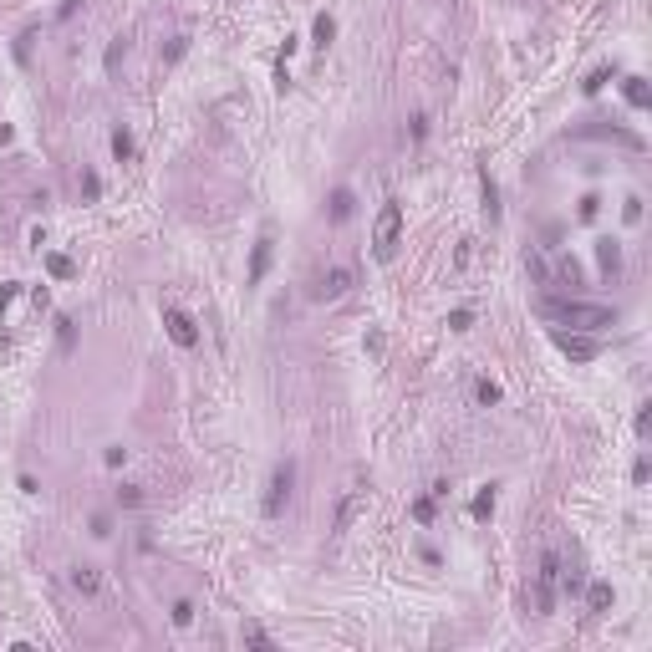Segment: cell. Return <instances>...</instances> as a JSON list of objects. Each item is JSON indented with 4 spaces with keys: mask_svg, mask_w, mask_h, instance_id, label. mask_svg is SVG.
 I'll return each instance as SVG.
<instances>
[{
    "mask_svg": "<svg viewBox=\"0 0 652 652\" xmlns=\"http://www.w3.org/2000/svg\"><path fill=\"white\" fill-rule=\"evenodd\" d=\"M545 316L566 321V326H581V331H602V326H616V306H592V301H545Z\"/></svg>",
    "mask_w": 652,
    "mask_h": 652,
    "instance_id": "cell-1",
    "label": "cell"
},
{
    "mask_svg": "<svg viewBox=\"0 0 652 652\" xmlns=\"http://www.w3.org/2000/svg\"><path fill=\"white\" fill-rule=\"evenodd\" d=\"M397 240H402V204L388 199L383 214H378V225H372V255H378V260H392V255H397Z\"/></svg>",
    "mask_w": 652,
    "mask_h": 652,
    "instance_id": "cell-2",
    "label": "cell"
},
{
    "mask_svg": "<svg viewBox=\"0 0 652 652\" xmlns=\"http://www.w3.org/2000/svg\"><path fill=\"white\" fill-rule=\"evenodd\" d=\"M291 479H296V464L286 459V464H275V474H270V484H265V500H260V510H265V520H275L286 510V494H291Z\"/></svg>",
    "mask_w": 652,
    "mask_h": 652,
    "instance_id": "cell-3",
    "label": "cell"
},
{
    "mask_svg": "<svg viewBox=\"0 0 652 652\" xmlns=\"http://www.w3.org/2000/svg\"><path fill=\"white\" fill-rule=\"evenodd\" d=\"M555 586H561V555H555V550H545L540 555V611H550L555 606Z\"/></svg>",
    "mask_w": 652,
    "mask_h": 652,
    "instance_id": "cell-4",
    "label": "cell"
},
{
    "mask_svg": "<svg viewBox=\"0 0 652 652\" xmlns=\"http://www.w3.org/2000/svg\"><path fill=\"white\" fill-rule=\"evenodd\" d=\"M164 326H169V336H173V347H194V341H199V326L183 316L178 306H169V311H164Z\"/></svg>",
    "mask_w": 652,
    "mask_h": 652,
    "instance_id": "cell-5",
    "label": "cell"
},
{
    "mask_svg": "<svg viewBox=\"0 0 652 652\" xmlns=\"http://www.w3.org/2000/svg\"><path fill=\"white\" fill-rule=\"evenodd\" d=\"M555 347H561L571 362H592L597 357V341L592 336H571V331H555Z\"/></svg>",
    "mask_w": 652,
    "mask_h": 652,
    "instance_id": "cell-6",
    "label": "cell"
},
{
    "mask_svg": "<svg viewBox=\"0 0 652 652\" xmlns=\"http://www.w3.org/2000/svg\"><path fill=\"white\" fill-rule=\"evenodd\" d=\"M347 291H352V270H347V265L326 270V275H321V286H316L321 301H336V296H347Z\"/></svg>",
    "mask_w": 652,
    "mask_h": 652,
    "instance_id": "cell-7",
    "label": "cell"
},
{
    "mask_svg": "<svg viewBox=\"0 0 652 652\" xmlns=\"http://www.w3.org/2000/svg\"><path fill=\"white\" fill-rule=\"evenodd\" d=\"M597 260H602L606 275H616V270H622V245H616L611 235H602V240H597Z\"/></svg>",
    "mask_w": 652,
    "mask_h": 652,
    "instance_id": "cell-8",
    "label": "cell"
},
{
    "mask_svg": "<svg viewBox=\"0 0 652 652\" xmlns=\"http://www.w3.org/2000/svg\"><path fill=\"white\" fill-rule=\"evenodd\" d=\"M265 270H270V240H255V255H250V286L265 281Z\"/></svg>",
    "mask_w": 652,
    "mask_h": 652,
    "instance_id": "cell-9",
    "label": "cell"
},
{
    "mask_svg": "<svg viewBox=\"0 0 652 652\" xmlns=\"http://www.w3.org/2000/svg\"><path fill=\"white\" fill-rule=\"evenodd\" d=\"M72 586H77L82 597H97L102 581H97V571H92V566H77V571H72Z\"/></svg>",
    "mask_w": 652,
    "mask_h": 652,
    "instance_id": "cell-10",
    "label": "cell"
},
{
    "mask_svg": "<svg viewBox=\"0 0 652 652\" xmlns=\"http://www.w3.org/2000/svg\"><path fill=\"white\" fill-rule=\"evenodd\" d=\"M622 92H627V102H632V107H647V102H652V92H647V82H642V77H627V82H622Z\"/></svg>",
    "mask_w": 652,
    "mask_h": 652,
    "instance_id": "cell-11",
    "label": "cell"
},
{
    "mask_svg": "<svg viewBox=\"0 0 652 652\" xmlns=\"http://www.w3.org/2000/svg\"><path fill=\"white\" fill-rule=\"evenodd\" d=\"M133 153H138V148H133V133H128V128H117V133H112V159H117V164H128Z\"/></svg>",
    "mask_w": 652,
    "mask_h": 652,
    "instance_id": "cell-12",
    "label": "cell"
},
{
    "mask_svg": "<svg viewBox=\"0 0 652 652\" xmlns=\"http://www.w3.org/2000/svg\"><path fill=\"white\" fill-rule=\"evenodd\" d=\"M469 515H474V520H489V515H494V484H484V489L474 494V505H469Z\"/></svg>",
    "mask_w": 652,
    "mask_h": 652,
    "instance_id": "cell-13",
    "label": "cell"
},
{
    "mask_svg": "<svg viewBox=\"0 0 652 652\" xmlns=\"http://www.w3.org/2000/svg\"><path fill=\"white\" fill-rule=\"evenodd\" d=\"M311 36H316L311 46H321V51H326V46H331V36H336V21H331V16H316V26H311Z\"/></svg>",
    "mask_w": 652,
    "mask_h": 652,
    "instance_id": "cell-14",
    "label": "cell"
},
{
    "mask_svg": "<svg viewBox=\"0 0 652 652\" xmlns=\"http://www.w3.org/2000/svg\"><path fill=\"white\" fill-rule=\"evenodd\" d=\"M352 204H357V199H352V189H336V194H331V220H347Z\"/></svg>",
    "mask_w": 652,
    "mask_h": 652,
    "instance_id": "cell-15",
    "label": "cell"
},
{
    "mask_svg": "<svg viewBox=\"0 0 652 652\" xmlns=\"http://www.w3.org/2000/svg\"><path fill=\"white\" fill-rule=\"evenodd\" d=\"M586 602H592V611H606V606H611V586H606V581H597L592 592H586Z\"/></svg>",
    "mask_w": 652,
    "mask_h": 652,
    "instance_id": "cell-16",
    "label": "cell"
},
{
    "mask_svg": "<svg viewBox=\"0 0 652 652\" xmlns=\"http://www.w3.org/2000/svg\"><path fill=\"white\" fill-rule=\"evenodd\" d=\"M484 209H489V220H500V189H494L489 173H484Z\"/></svg>",
    "mask_w": 652,
    "mask_h": 652,
    "instance_id": "cell-17",
    "label": "cell"
},
{
    "mask_svg": "<svg viewBox=\"0 0 652 652\" xmlns=\"http://www.w3.org/2000/svg\"><path fill=\"white\" fill-rule=\"evenodd\" d=\"M245 642H250V647H260V652H270V647H275L265 627H245Z\"/></svg>",
    "mask_w": 652,
    "mask_h": 652,
    "instance_id": "cell-18",
    "label": "cell"
},
{
    "mask_svg": "<svg viewBox=\"0 0 652 652\" xmlns=\"http://www.w3.org/2000/svg\"><path fill=\"white\" fill-rule=\"evenodd\" d=\"M194 622V602H173V627H189Z\"/></svg>",
    "mask_w": 652,
    "mask_h": 652,
    "instance_id": "cell-19",
    "label": "cell"
},
{
    "mask_svg": "<svg viewBox=\"0 0 652 652\" xmlns=\"http://www.w3.org/2000/svg\"><path fill=\"white\" fill-rule=\"evenodd\" d=\"M46 265H51V275H56V281H67V275H72V260H67V255H51Z\"/></svg>",
    "mask_w": 652,
    "mask_h": 652,
    "instance_id": "cell-20",
    "label": "cell"
},
{
    "mask_svg": "<svg viewBox=\"0 0 652 652\" xmlns=\"http://www.w3.org/2000/svg\"><path fill=\"white\" fill-rule=\"evenodd\" d=\"M138 500H143L138 484H122V489H117V505H138Z\"/></svg>",
    "mask_w": 652,
    "mask_h": 652,
    "instance_id": "cell-21",
    "label": "cell"
},
{
    "mask_svg": "<svg viewBox=\"0 0 652 652\" xmlns=\"http://www.w3.org/2000/svg\"><path fill=\"white\" fill-rule=\"evenodd\" d=\"M357 500H362V494H352V500H347V505H341V510H336V530H347V520H352V510H357Z\"/></svg>",
    "mask_w": 652,
    "mask_h": 652,
    "instance_id": "cell-22",
    "label": "cell"
},
{
    "mask_svg": "<svg viewBox=\"0 0 652 652\" xmlns=\"http://www.w3.org/2000/svg\"><path fill=\"white\" fill-rule=\"evenodd\" d=\"M413 520H418V525H428V520H433V494H428V500H418V505H413Z\"/></svg>",
    "mask_w": 652,
    "mask_h": 652,
    "instance_id": "cell-23",
    "label": "cell"
},
{
    "mask_svg": "<svg viewBox=\"0 0 652 652\" xmlns=\"http://www.w3.org/2000/svg\"><path fill=\"white\" fill-rule=\"evenodd\" d=\"M82 194H87V199H97V194H102V178H97V173H87V178H82Z\"/></svg>",
    "mask_w": 652,
    "mask_h": 652,
    "instance_id": "cell-24",
    "label": "cell"
},
{
    "mask_svg": "<svg viewBox=\"0 0 652 652\" xmlns=\"http://www.w3.org/2000/svg\"><path fill=\"white\" fill-rule=\"evenodd\" d=\"M622 214H627V225H637V220H642V199H637V194H632V199H627V209H622Z\"/></svg>",
    "mask_w": 652,
    "mask_h": 652,
    "instance_id": "cell-25",
    "label": "cell"
},
{
    "mask_svg": "<svg viewBox=\"0 0 652 652\" xmlns=\"http://www.w3.org/2000/svg\"><path fill=\"white\" fill-rule=\"evenodd\" d=\"M561 281H571V286L581 281V270H576V260H561Z\"/></svg>",
    "mask_w": 652,
    "mask_h": 652,
    "instance_id": "cell-26",
    "label": "cell"
},
{
    "mask_svg": "<svg viewBox=\"0 0 652 652\" xmlns=\"http://www.w3.org/2000/svg\"><path fill=\"white\" fill-rule=\"evenodd\" d=\"M469 321H474L469 311H454V316H449V326H454V331H469Z\"/></svg>",
    "mask_w": 652,
    "mask_h": 652,
    "instance_id": "cell-27",
    "label": "cell"
},
{
    "mask_svg": "<svg viewBox=\"0 0 652 652\" xmlns=\"http://www.w3.org/2000/svg\"><path fill=\"white\" fill-rule=\"evenodd\" d=\"M606 77H611V72H592V77H586V92H602V87H606Z\"/></svg>",
    "mask_w": 652,
    "mask_h": 652,
    "instance_id": "cell-28",
    "label": "cell"
},
{
    "mask_svg": "<svg viewBox=\"0 0 652 652\" xmlns=\"http://www.w3.org/2000/svg\"><path fill=\"white\" fill-rule=\"evenodd\" d=\"M479 402H500V388H494V383H479Z\"/></svg>",
    "mask_w": 652,
    "mask_h": 652,
    "instance_id": "cell-29",
    "label": "cell"
},
{
    "mask_svg": "<svg viewBox=\"0 0 652 652\" xmlns=\"http://www.w3.org/2000/svg\"><path fill=\"white\" fill-rule=\"evenodd\" d=\"M11 301H16V286H6V291H0V316L11 311Z\"/></svg>",
    "mask_w": 652,
    "mask_h": 652,
    "instance_id": "cell-30",
    "label": "cell"
}]
</instances>
